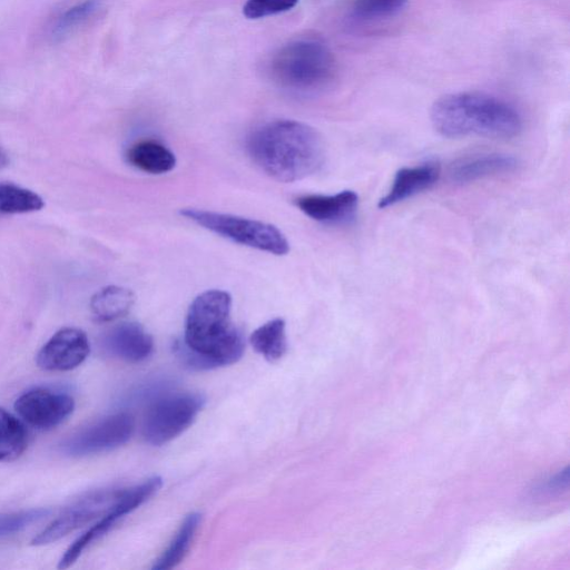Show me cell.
I'll return each mask as SVG.
<instances>
[{"instance_id":"obj_1","label":"cell","mask_w":570,"mask_h":570,"mask_svg":"<svg viewBox=\"0 0 570 570\" xmlns=\"http://www.w3.org/2000/svg\"><path fill=\"white\" fill-rule=\"evenodd\" d=\"M232 297L220 289L199 294L185 323L184 341L175 345L178 357L194 370H210L237 362L245 348L243 333L230 320Z\"/></svg>"},{"instance_id":"obj_2","label":"cell","mask_w":570,"mask_h":570,"mask_svg":"<svg viewBox=\"0 0 570 570\" xmlns=\"http://www.w3.org/2000/svg\"><path fill=\"white\" fill-rule=\"evenodd\" d=\"M247 150L265 174L284 183L314 174L324 159L320 134L307 124L288 119L274 120L254 130Z\"/></svg>"},{"instance_id":"obj_3","label":"cell","mask_w":570,"mask_h":570,"mask_svg":"<svg viewBox=\"0 0 570 570\" xmlns=\"http://www.w3.org/2000/svg\"><path fill=\"white\" fill-rule=\"evenodd\" d=\"M434 129L448 138L482 136L509 139L522 129L518 110L504 100L480 92H456L439 98L431 108Z\"/></svg>"},{"instance_id":"obj_4","label":"cell","mask_w":570,"mask_h":570,"mask_svg":"<svg viewBox=\"0 0 570 570\" xmlns=\"http://www.w3.org/2000/svg\"><path fill=\"white\" fill-rule=\"evenodd\" d=\"M268 73L284 89L312 92L325 88L334 79L336 60L325 43L301 38L284 45L273 55Z\"/></svg>"},{"instance_id":"obj_5","label":"cell","mask_w":570,"mask_h":570,"mask_svg":"<svg viewBox=\"0 0 570 570\" xmlns=\"http://www.w3.org/2000/svg\"><path fill=\"white\" fill-rule=\"evenodd\" d=\"M180 215L235 243L274 255H286L289 243L274 225L261 220L198 208L180 209Z\"/></svg>"},{"instance_id":"obj_6","label":"cell","mask_w":570,"mask_h":570,"mask_svg":"<svg viewBox=\"0 0 570 570\" xmlns=\"http://www.w3.org/2000/svg\"><path fill=\"white\" fill-rule=\"evenodd\" d=\"M205 404L197 393L165 394L153 401L142 424V435L151 445H163L189 428Z\"/></svg>"},{"instance_id":"obj_7","label":"cell","mask_w":570,"mask_h":570,"mask_svg":"<svg viewBox=\"0 0 570 570\" xmlns=\"http://www.w3.org/2000/svg\"><path fill=\"white\" fill-rule=\"evenodd\" d=\"M134 429L135 421L129 413H114L78 430L59 448L61 453L73 458L107 452L127 443Z\"/></svg>"},{"instance_id":"obj_8","label":"cell","mask_w":570,"mask_h":570,"mask_svg":"<svg viewBox=\"0 0 570 570\" xmlns=\"http://www.w3.org/2000/svg\"><path fill=\"white\" fill-rule=\"evenodd\" d=\"M122 490H98L76 500L40 531L31 540V544L45 546L56 542L92 520L101 518L112 509Z\"/></svg>"},{"instance_id":"obj_9","label":"cell","mask_w":570,"mask_h":570,"mask_svg":"<svg viewBox=\"0 0 570 570\" xmlns=\"http://www.w3.org/2000/svg\"><path fill=\"white\" fill-rule=\"evenodd\" d=\"M75 409L68 393L47 387H35L22 393L14 402L18 415L38 430H51L61 424Z\"/></svg>"},{"instance_id":"obj_10","label":"cell","mask_w":570,"mask_h":570,"mask_svg":"<svg viewBox=\"0 0 570 570\" xmlns=\"http://www.w3.org/2000/svg\"><path fill=\"white\" fill-rule=\"evenodd\" d=\"M90 345L86 333L76 327L57 331L40 348L36 361L40 368L65 372L79 366L88 356Z\"/></svg>"},{"instance_id":"obj_11","label":"cell","mask_w":570,"mask_h":570,"mask_svg":"<svg viewBox=\"0 0 570 570\" xmlns=\"http://www.w3.org/2000/svg\"><path fill=\"white\" fill-rule=\"evenodd\" d=\"M101 347L112 357L129 363H138L151 355L154 340L139 323L124 322L104 334Z\"/></svg>"},{"instance_id":"obj_12","label":"cell","mask_w":570,"mask_h":570,"mask_svg":"<svg viewBox=\"0 0 570 570\" xmlns=\"http://www.w3.org/2000/svg\"><path fill=\"white\" fill-rule=\"evenodd\" d=\"M306 216L327 225L348 224L355 218L358 196L346 189L333 195H304L295 199Z\"/></svg>"},{"instance_id":"obj_13","label":"cell","mask_w":570,"mask_h":570,"mask_svg":"<svg viewBox=\"0 0 570 570\" xmlns=\"http://www.w3.org/2000/svg\"><path fill=\"white\" fill-rule=\"evenodd\" d=\"M439 176L440 166L434 161L399 169L389 191L379 200V208L393 206L431 188Z\"/></svg>"},{"instance_id":"obj_14","label":"cell","mask_w":570,"mask_h":570,"mask_svg":"<svg viewBox=\"0 0 570 570\" xmlns=\"http://www.w3.org/2000/svg\"><path fill=\"white\" fill-rule=\"evenodd\" d=\"M518 159L499 153L471 155L456 160L450 168V177L458 184H468L490 176L513 171Z\"/></svg>"},{"instance_id":"obj_15","label":"cell","mask_w":570,"mask_h":570,"mask_svg":"<svg viewBox=\"0 0 570 570\" xmlns=\"http://www.w3.org/2000/svg\"><path fill=\"white\" fill-rule=\"evenodd\" d=\"M126 158L135 168L154 175L168 173L176 165L174 153L154 139H142L131 145Z\"/></svg>"},{"instance_id":"obj_16","label":"cell","mask_w":570,"mask_h":570,"mask_svg":"<svg viewBox=\"0 0 570 570\" xmlns=\"http://www.w3.org/2000/svg\"><path fill=\"white\" fill-rule=\"evenodd\" d=\"M127 513H129V510L122 502L120 495L109 512L102 515L92 527H90L83 534L75 540L72 544H70V547L60 558L58 568L67 569L71 567L92 542L106 534L115 525V523Z\"/></svg>"},{"instance_id":"obj_17","label":"cell","mask_w":570,"mask_h":570,"mask_svg":"<svg viewBox=\"0 0 570 570\" xmlns=\"http://www.w3.org/2000/svg\"><path fill=\"white\" fill-rule=\"evenodd\" d=\"M134 293L121 286L109 285L90 299V311L98 322H110L126 315L134 305Z\"/></svg>"},{"instance_id":"obj_18","label":"cell","mask_w":570,"mask_h":570,"mask_svg":"<svg viewBox=\"0 0 570 570\" xmlns=\"http://www.w3.org/2000/svg\"><path fill=\"white\" fill-rule=\"evenodd\" d=\"M200 519L202 517L197 512H193L184 519L168 548L155 561L153 569L167 570L181 562L194 541Z\"/></svg>"},{"instance_id":"obj_19","label":"cell","mask_w":570,"mask_h":570,"mask_svg":"<svg viewBox=\"0 0 570 570\" xmlns=\"http://www.w3.org/2000/svg\"><path fill=\"white\" fill-rule=\"evenodd\" d=\"M285 326L282 318H274L261 325L249 337L254 350L271 362L279 360L287 350Z\"/></svg>"},{"instance_id":"obj_20","label":"cell","mask_w":570,"mask_h":570,"mask_svg":"<svg viewBox=\"0 0 570 570\" xmlns=\"http://www.w3.org/2000/svg\"><path fill=\"white\" fill-rule=\"evenodd\" d=\"M28 444L24 424L13 414L0 407V462L19 458Z\"/></svg>"},{"instance_id":"obj_21","label":"cell","mask_w":570,"mask_h":570,"mask_svg":"<svg viewBox=\"0 0 570 570\" xmlns=\"http://www.w3.org/2000/svg\"><path fill=\"white\" fill-rule=\"evenodd\" d=\"M43 206V199L37 193L11 183H0V214L31 213Z\"/></svg>"},{"instance_id":"obj_22","label":"cell","mask_w":570,"mask_h":570,"mask_svg":"<svg viewBox=\"0 0 570 570\" xmlns=\"http://www.w3.org/2000/svg\"><path fill=\"white\" fill-rule=\"evenodd\" d=\"M101 8L100 0H83L65 10L51 28L53 39H61L91 19Z\"/></svg>"},{"instance_id":"obj_23","label":"cell","mask_w":570,"mask_h":570,"mask_svg":"<svg viewBox=\"0 0 570 570\" xmlns=\"http://www.w3.org/2000/svg\"><path fill=\"white\" fill-rule=\"evenodd\" d=\"M409 0H356L353 12L362 20L384 19L400 12Z\"/></svg>"},{"instance_id":"obj_24","label":"cell","mask_w":570,"mask_h":570,"mask_svg":"<svg viewBox=\"0 0 570 570\" xmlns=\"http://www.w3.org/2000/svg\"><path fill=\"white\" fill-rule=\"evenodd\" d=\"M48 509H30L0 514V539L20 532L49 514Z\"/></svg>"},{"instance_id":"obj_25","label":"cell","mask_w":570,"mask_h":570,"mask_svg":"<svg viewBox=\"0 0 570 570\" xmlns=\"http://www.w3.org/2000/svg\"><path fill=\"white\" fill-rule=\"evenodd\" d=\"M297 3L298 0H247L243 7V14L252 20L262 19L286 12Z\"/></svg>"},{"instance_id":"obj_26","label":"cell","mask_w":570,"mask_h":570,"mask_svg":"<svg viewBox=\"0 0 570 570\" xmlns=\"http://www.w3.org/2000/svg\"><path fill=\"white\" fill-rule=\"evenodd\" d=\"M8 163L7 156L0 150V168L4 167Z\"/></svg>"}]
</instances>
